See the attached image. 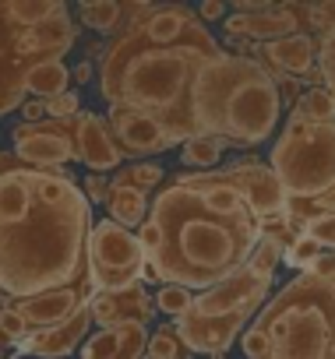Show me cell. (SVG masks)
<instances>
[{
	"label": "cell",
	"instance_id": "6da1fadb",
	"mask_svg": "<svg viewBox=\"0 0 335 359\" xmlns=\"http://www.w3.org/2000/svg\"><path fill=\"white\" fill-rule=\"evenodd\" d=\"M92 205L67 169L0 155V292L29 299L85 282Z\"/></svg>",
	"mask_w": 335,
	"mask_h": 359
},
{
	"label": "cell",
	"instance_id": "7a4b0ae2",
	"mask_svg": "<svg viewBox=\"0 0 335 359\" xmlns=\"http://www.w3.org/2000/svg\"><path fill=\"white\" fill-rule=\"evenodd\" d=\"M148 222L159 229V250L148 257L145 275L191 292L226 282L261 240V222L230 184L226 169L180 172L152 198Z\"/></svg>",
	"mask_w": 335,
	"mask_h": 359
},
{
	"label": "cell",
	"instance_id": "3957f363",
	"mask_svg": "<svg viewBox=\"0 0 335 359\" xmlns=\"http://www.w3.org/2000/svg\"><path fill=\"white\" fill-rule=\"evenodd\" d=\"M212 60L198 50H170L145 43L131 25L113 36L99 64V92L110 106H127L155 116L173 141L198 137L191 120V81L198 67Z\"/></svg>",
	"mask_w": 335,
	"mask_h": 359
},
{
	"label": "cell",
	"instance_id": "277c9868",
	"mask_svg": "<svg viewBox=\"0 0 335 359\" xmlns=\"http://www.w3.org/2000/svg\"><path fill=\"white\" fill-rule=\"evenodd\" d=\"M188 106L198 134H212L237 148H258L268 141L282 116L272 74L258 60L237 53H219L198 67Z\"/></svg>",
	"mask_w": 335,
	"mask_h": 359
},
{
	"label": "cell",
	"instance_id": "5b68a950",
	"mask_svg": "<svg viewBox=\"0 0 335 359\" xmlns=\"http://www.w3.org/2000/svg\"><path fill=\"white\" fill-rule=\"evenodd\" d=\"M268 359H335V278L300 271L254 317Z\"/></svg>",
	"mask_w": 335,
	"mask_h": 359
},
{
	"label": "cell",
	"instance_id": "8992f818",
	"mask_svg": "<svg viewBox=\"0 0 335 359\" xmlns=\"http://www.w3.org/2000/svg\"><path fill=\"white\" fill-rule=\"evenodd\" d=\"M289 201H317L335 191V123L289 116L268 158Z\"/></svg>",
	"mask_w": 335,
	"mask_h": 359
},
{
	"label": "cell",
	"instance_id": "52a82bcc",
	"mask_svg": "<svg viewBox=\"0 0 335 359\" xmlns=\"http://www.w3.org/2000/svg\"><path fill=\"white\" fill-rule=\"evenodd\" d=\"M148 271V257L131 229L117 226L113 219H99L88 233V285L99 289H124L141 282Z\"/></svg>",
	"mask_w": 335,
	"mask_h": 359
},
{
	"label": "cell",
	"instance_id": "ba28073f",
	"mask_svg": "<svg viewBox=\"0 0 335 359\" xmlns=\"http://www.w3.org/2000/svg\"><path fill=\"white\" fill-rule=\"evenodd\" d=\"M131 29L152 43V46H170V50H198L205 57H219V43L212 39V32L202 25V18L184 8V4H166V8H152L145 18L131 22Z\"/></svg>",
	"mask_w": 335,
	"mask_h": 359
},
{
	"label": "cell",
	"instance_id": "9c48e42d",
	"mask_svg": "<svg viewBox=\"0 0 335 359\" xmlns=\"http://www.w3.org/2000/svg\"><path fill=\"white\" fill-rule=\"evenodd\" d=\"M15 158L29 169H64V162H74V141H71V120H43V123H18L11 130Z\"/></svg>",
	"mask_w": 335,
	"mask_h": 359
},
{
	"label": "cell",
	"instance_id": "30bf717a",
	"mask_svg": "<svg viewBox=\"0 0 335 359\" xmlns=\"http://www.w3.org/2000/svg\"><path fill=\"white\" fill-rule=\"evenodd\" d=\"M226 176H230V184L240 191V198L247 201L251 215H254L261 226H265V222H275V219H286L289 198H286L282 184L275 180L272 165H265L258 155L237 158V162L226 169Z\"/></svg>",
	"mask_w": 335,
	"mask_h": 359
},
{
	"label": "cell",
	"instance_id": "8fae6325",
	"mask_svg": "<svg viewBox=\"0 0 335 359\" xmlns=\"http://www.w3.org/2000/svg\"><path fill=\"white\" fill-rule=\"evenodd\" d=\"M268 292H272V278L254 275L251 268H240L226 282L198 292L195 303H191V310L195 313H240L244 310V313H254L258 317V310L265 306Z\"/></svg>",
	"mask_w": 335,
	"mask_h": 359
},
{
	"label": "cell",
	"instance_id": "7c38bea8",
	"mask_svg": "<svg viewBox=\"0 0 335 359\" xmlns=\"http://www.w3.org/2000/svg\"><path fill=\"white\" fill-rule=\"evenodd\" d=\"M92 296H96V289H92V285H88V278H85V282L67 285V289H53V292L29 296V299H11L8 306L25 320L29 334H36V331H53V327L67 324L81 306H88V303H92Z\"/></svg>",
	"mask_w": 335,
	"mask_h": 359
},
{
	"label": "cell",
	"instance_id": "4fadbf2b",
	"mask_svg": "<svg viewBox=\"0 0 335 359\" xmlns=\"http://www.w3.org/2000/svg\"><path fill=\"white\" fill-rule=\"evenodd\" d=\"M106 123H110L113 141H117V148H120L124 158L145 162V155L170 151V148L177 144L155 116L138 113V109H127V106H110V120H106Z\"/></svg>",
	"mask_w": 335,
	"mask_h": 359
},
{
	"label": "cell",
	"instance_id": "5bb4252c",
	"mask_svg": "<svg viewBox=\"0 0 335 359\" xmlns=\"http://www.w3.org/2000/svg\"><path fill=\"white\" fill-rule=\"evenodd\" d=\"M71 141H74V162L92 169V176H110L124 162L106 116H99L92 109H85L71 120Z\"/></svg>",
	"mask_w": 335,
	"mask_h": 359
},
{
	"label": "cell",
	"instance_id": "9a60e30c",
	"mask_svg": "<svg viewBox=\"0 0 335 359\" xmlns=\"http://www.w3.org/2000/svg\"><path fill=\"white\" fill-rule=\"evenodd\" d=\"M155 303L145 292L141 282L124 285V289H99L92 296V327H113V324H152Z\"/></svg>",
	"mask_w": 335,
	"mask_h": 359
},
{
	"label": "cell",
	"instance_id": "2e32d148",
	"mask_svg": "<svg viewBox=\"0 0 335 359\" xmlns=\"http://www.w3.org/2000/svg\"><path fill=\"white\" fill-rule=\"evenodd\" d=\"M32 64H36V60L22 50V32H18V25L8 22L4 4H0V116L22 106V99H25L22 78H25V71H29Z\"/></svg>",
	"mask_w": 335,
	"mask_h": 359
},
{
	"label": "cell",
	"instance_id": "e0dca14e",
	"mask_svg": "<svg viewBox=\"0 0 335 359\" xmlns=\"http://www.w3.org/2000/svg\"><path fill=\"white\" fill-rule=\"evenodd\" d=\"M303 8L282 4V8H265L254 15H230L226 18V36L233 39H254V43H275L286 36H296L303 29Z\"/></svg>",
	"mask_w": 335,
	"mask_h": 359
},
{
	"label": "cell",
	"instance_id": "ac0fdd59",
	"mask_svg": "<svg viewBox=\"0 0 335 359\" xmlns=\"http://www.w3.org/2000/svg\"><path fill=\"white\" fill-rule=\"evenodd\" d=\"M92 334V303L81 306L67 324L53 327V331H36L22 341L25 359H67L74 348L85 345V338Z\"/></svg>",
	"mask_w": 335,
	"mask_h": 359
},
{
	"label": "cell",
	"instance_id": "d6986e66",
	"mask_svg": "<svg viewBox=\"0 0 335 359\" xmlns=\"http://www.w3.org/2000/svg\"><path fill=\"white\" fill-rule=\"evenodd\" d=\"M265 71L272 67V81L279 78H307L317 74V39L307 32L265 43Z\"/></svg>",
	"mask_w": 335,
	"mask_h": 359
},
{
	"label": "cell",
	"instance_id": "ffe728a7",
	"mask_svg": "<svg viewBox=\"0 0 335 359\" xmlns=\"http://www.w3.org/2000/svg\"><path fill=\"white\" fill-rule=\"evenodd\" d=\"M145 348H148L145 324H113V327H99L85 338L81 359H141Z\"/></svg>",
	"mask_w": 335,
	"mask_h": 359
},
{
	"label": "cell",
	"instance_id": "44dd1931",
	"mask_svg": "<svg viewBox=\"0 0 335 359\" xmlns=\"http://www.w3.org/2000/svg\"><path fill=\"white\" fill-rule=\"evenodd\" d=\"M155 4H120V0H88V4L78 8V18L85 29L99 32V36H120L131 22L145 18Z\"/></svg>",
	"mask_w": 335,
	"mask_h": 359
},
{
	"label": "cell",
	"instance_id": "7402d4cb",
	"mask_svg": "<svg viewBox=\"0 0 335 359\" xmlns=\"http://www.w3.org/2000/svg\"><path fill=\"white\" fill-rule=\"evenodd\" d=\"M148 208H152V194L131 187V184H113L110 180V194H106V219H113L117 226L124 229H138L145 219H148Z\"/></svg>",
	"mask_w": 335,
	"mask_h": 359
},
{
	"label": "cell",
	"instance_id": "603a6c76",
	"mask_svg": "<svg viewBox=\"0 0 335 359\" xmlns=\"http://www.w3.org/2000/svg\"><path fill=\"white\" fill-rule=\"evenodd\" d=\"M67 85H71V71H67L64 60H36L22 78V88L32 92L39 102H50V99L64 95Z\"/></svg>",
	"mask_w": 335,
	"mask_h": 359
},
{
	"label": "cell",
	"instance_id": "cb8c5ba5",
	"mask_svg": "<svg viewBox=\"0 0 335 359\" xmlns=\"http://www.w3.org/2000/svg\"><path fill=\"white\" fill-rule=\"evenodd\" d=\"M4 15L18 29H36L43 22L67 15V4L64 0H4Z\"/></svg>",
	"mask_w": 335,
	"mask_h": 359
},
{
	"label": "cell",
	"instance_id": "d4e9b609",
	"mask_svg": "<svg viewBox=\"0 0 335 359\" xmlns=\"http://www.w3.org/2000/svg\"><path fill=\"white\" fill-rule=\"evenodd\" d=\"M223 148H226V144H223L219 137L198 134V137L184 141L180 158H184V165H198V172H212V165H219V158H223Z\"/></svg>",
	"mask_w": 335,
	"mask_h": 359
},
{
	"label": "cell",
	"instance_id": "484cf974",
	"mask_svg": "<svg viewBox=\"0 0 335 359\" xmlns=\"http://www.w3.org/2000/svg\"><path fill=\"white\" fill-rule=\"evenodd\" d=\"M289 116L307 120V123H335V99L324 88H310V92H303L293 102V113Z\"/></svg>",
	"mask_w": 335,
	"mask_h": 359
},
{
	"label": "cell",
	"instance_id": "4316f807",
	"mask_svg": "<svg viewBox=\"0 0 335 359\" xmlns=\"http://www.w3.org/2000/svg\"><path fill=\"white\" fill-rule=\"evenodd\" d=\"M162 165L159 162H131V165H120L110 180H113V184H131V187H138V191H145V194H152L159 184H162Z\"/></svg>",
	"mask_w": 335,
	"mask_h": 359
},
{
	"label": "cell",
	"instance_id": "83f0119b",
	"mask_svg": "<svg viewBox=\"0 0 335 359\" xmlns=\"http://www.w3.org/2000/svg\"><path fill=\"white\" fill-rule=\"evenodd\" d=\"M145 355H152V359H191V352H188L184 341L177 338L173 320H166V324H159L155 331H148V348H145Z\"/></svg>",
	"mask_w": 335,
	"mask_h": 359
},
{
	"label": "cell",
	"instance_id": "f1b7e54d",
	"mask_svg": "<svg viewBox=\"0 0 335 359\" xmlns=\"http://www.w3.org/2000/svg\"><path fill=\"white\" fill-rule=\"evenodd\" d=\"M152 303H155V313H166L170 320H177V317H184V313L191 310L195 292H191V289H180V285H162V289L152 296Z\"/></svg>",
	"mask_w": 335,
	"mask_h": 359
},
{
	"label": "cell",
	"instance_id": "f546056e",
	"mask_svg": "<svg viewBox=\"0 0 335 359\" xmlns=\"http://www.w3.org/2000/svg\"><path fill=\"white\" fill-rule=\"evenodd\" d=\"M282 247L275 243V240H268V236H261L258 240V247H254V254L247 257V264L244 268H251L254 275H265V278H275V268H279V261H282Z\"/></svg>",
	"mask_w": 335,
	"mask_h": 359
},
{
	"label": "cell",
	"instance_id": "4dcf8cb0",
	"mask_svg": "<svg viewBox=\"0 0 335 359\" xmlns=\"http://www.w3.org/2000/svg\"><path fill=\"white\" fill-rule=\"evenodd\" d=\"M317 78L324 92L335 99V32H321L317 39Z\"/></svg>",
	"mask_w": 335,
	"mask_h": 359
},
{
	"label": "cell",
	"instance_id": "1f68e13d",
	"mask_svg": "<svg viewBox=\"0 0 335 359\" xmlns=\"http://www.w3.org/2000/svg\"><path fill=\"white\" fill-rule=\"evenodd\" d=\"M317 254H321V247H317L314 240H307V236L300 233V236H296V240H293V243L286 247L282 261H286V264H293V268H303V271H307V268H310V261H314Z\"/></svg>",
	"mask_w": 335,
	"mask_h": 359
},
{
	"label": "cell",
	"instance_id": "d6a6232c",
	"mask_svg": "<svg viewBox=\"0 0 335 359\" xmlns=\"http://www.w3.org/2000/svg\"><path fill=\"white\" fill-rule=\"evenodd\" d=\"M78 113H81V102H78V92H71V88L46 102V120H74Z\"/></svg>",
	"mask_w": 335,
	"mask_h": 359
},
{
	"label": "cell",
	"instance_id": "836d02e7",
	"mask_svg": "<svg viewBox=\"0 0 335 359\" xmlns=\"http://www.w3.org/2000/svg\"><path fill=\"white\" fill-rule=\"evenodd\" d=\"M300 233H303L307 240H314L321 250H335V215L317 219V222H307Z\"/></svg>",
	"mask_w": 335,
	"mask_h": 359
},
{
	"label": "cell",
	"instance_id": "e575fe53",
	"mask_svg": "<svg viewBox=\"0 0 335 359\" xmlns=\"http://www.w3.org/2000/svg\"><path fill=\"white\" fill-rule=\"evenodd\" d=\"M0 331H4L8 334V341L11 345H22L25 338H29V327H25V320L11 310V306H4V310H0Z\"/></svg>",
	"mask_w": 335,
	"mask_h": 359
},
{
	"label": "cell",
	"instance_id": "d590c367",
	"mask_svg": "<svg viewBox=\"0 0 335 359\" xmlns=\"http://www.w3.org/2000/svg\"><path fill=\"white\" fill-rule=\"evenodd\" d=\"M240 348H244L247 359H268V338H265L254 324L240 334Z\"/></svg>",
	"mask_w": 335,
	"mask_h": 359
},
{
	"label": "cell",
	"instance_id": "8d00e7d4",
	"mask_svg": "<svg viewBox=\"0 0 335 359\" xmlns=\"http://www.w3.org/2000/svg\"><path fill=\"white\" fill-rule=\"evenodd\" d=\"M303 18H310V25H317L321 32H335V0H324L317 8H303Z\"/></svg>",
	"mask_w": 335,
	"mask_h": 359
},
{
	"label": "cell",
	"instance_id": "74e56055",
	"mask_svg": "<svg viewBox=\"0 0 335 359\" xmlns=\"http://www.w3.org/2000/svg\"><path fill=\"white\" fill-rule=\"evenodd\" d=\"M81 194H85V201H88V205H106V194H110V176H85Z\"/></svg>",
	"mask_w": 335,
	"mask_h": 359
},
{
	"label": "cell",
	"instance_id": "f35d334b",
	"mask_svg": "<svg viewBox=\"0 0 335 359\" xmlns=\"http://www.w3.org/2000/svg\"><path fill=\"white\" fill-rule=\"evenodd\" d=\"M307 275H314V278H335V250H321V254L310 261Z\"/></svg>",
	"mask_w": 335,
	"mask_h": 359
},
{
	"label": "cell",
	"instance_id": "ab89813d",
	"mask_svg": "<svg viewBox=\"0 0 335 359\" xmlns=\"http://www.w3.org/2000/svg\"><path fill=\"white\" fill-rule=\"evenodd\" d=\"M195 15L202 18V25L205 22H219V18H226V4H223V0H205V4H198Z\"/></svg>",
	"mask_w": 335,
	"mask_h": 359
},
{
	"label": "cell",
	"instance_id": "60d3db41",
	"mask_svg": "<svg viewBox=\"0 0 335 359\" xmlns=\"http://www.w3.org/2000/svg\"><path fill=\"white\" fill-rule=\"evenodd\" d=\"M22 116H25L22 123H43L46 120V102H39V99L36 102H25L22 106Z\"/></svg>",
	"mask_w": 335,
	"mask_h": 359
},
{
	"label": "cell",
	"instance_id": "b9f144b4",
	"mask_svg": "<svg viewBox=\"0 0 335 359\" xmlns=\"http://www.w3.org/2000/svg\"><path fill=\"white\" fill-rule=\"evenodd\" d=\"M88 78H92V64H88V60H81V64L71 71V81H78V85H88Z\"/></svg>",
	"mask_w": 335,
	"mask_h": 359
},
{
	"label": "cell",
	"instance_id": "7bdbcfd3",
	"mask_svg": "<svg viewBox=\"0 0 335 359\" xmlns=\"http://www.w3.org/2000/svg\"><path fill=\"white\" fill-rule=\"evenodd\" d=\"M4 348H11V341H8V334L0 331V359H4Z\"/></svg>",
	"mask_w": 335,
	"mask_h": 359
}]
</instances>
